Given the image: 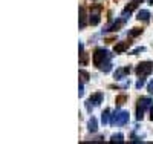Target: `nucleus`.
Returning <instances> with one entry per match:
<instances>
[{
  "mask_svg": "<svg viewBox=\"0 0 153 144\" xmlns=\"http://www.w3.org/2000/svg\"><path fill=\"white\" fill-rule=\"evenodd\" d=\"M112 124H118V126H124L129 123V112L126 111H116L110 118Z\"/></svg>",
  "mask_w": 153,
  "mask_h": 144,
  "instance_id": "obj_1",
  "label": "nucleus"
},
{
  "mask_svg": "<svg viewBox=\"0 0 153 144\" xmlns=\"http://www.w3.org/2000/svg\"><path fill=\"white\" fill-rule=\"evenodd\" d=\"M110 58V54L106 51V49H97L95 52H94V65L95 66H101L103 63H106Z\"/></svg>",
  "mask_w": 153,
  "mask_h": 144,
  "instance_id": "obj_2",
  "label": "nucleus"
},
{
  "mask_svg": "<svg viewBox=\"0 0 153 144\" xmlns=\"http://www.w3.org/2000/svg\"><path fill=\"white\" fill-rule=\"evenodd\" d=\"M152 106V100L150 98H139L138 101V106H136V120L141 121L142 116H144V111L147 107Z\"/></svg>",
  "mask_w": 153,
  "mask_h": 144,
  "instance_id": "obj_3",
  "label": "nucleus"
},
{
  "mask_svg": "<svg viewBox=\"0 0 153 144\" xmlns=\"http://www.w3.org/2000/svg\"><path fill=\"white\" fill-rule=\"evenodd\" d=\"M153 71V63H150V61H144V63H139L138 67L135 69L136 75L138 77H147V75H150Z\"/></svg>",
  "mask_w": 153,
  "mask_h": 144,
  "instance_id": "obj_4",
  "label": "nucleus"
},
{
  "mask_svg": "<svg viewBox=\"0 0 153 144\" xmlns=\"http://www.w3.org/2000/svg\"><path fill=\"white\" fill-rule=\"evenodd\" d=\"M101 101H103V95H101V94H95V95H92V97H90L87 101H86V109H87L89 112H92L94 106H98Z\"/></svg>",
  "mask_w": 153,
  "mask_h": 144,
  "instance_id": "obj_5",
  "label": "nucleus"
},
{
  "mask_svg": "<svg viewBox=\"0 0 153 144\" xmlns=\"http://www.w3.org/2000/svg\"><path fill=\"white\" fill-rule=\"evenodd\" d=\"M99 20H101V18H99V6H97L95 11L92 12L90 17H89V23H90L92 26H97V25L99 23Z\"/></svg>",
  "mask_w": 153,
  "mask_h": 144,
  "instance_id": "obj_6",
  "label": "nucleus"
},
{
  "mask_svg": "<svg viewBox=\"0 0 153 144\" xmlns=\"http://www.w3.org/2000/svg\"><path fill=\"white\" fill-rule=\"evenodd\" d=\"M129 43H130V42L116 43L115 48H114V52H115V54H121V52H124V51H127V49H129Z\"/></svg>",
  "mask_w": 153,
  "mask_h": 144,
  "instance_id": "obj_7",
  "label": "nucleus"
},
{
  "mask_svg": "<svg viewBox=\"0 0 153 144\" xmlns=\"http://www.w3.org/2000/svg\"><path fill=\"white\" fill-rule=\"evenodd\" d=\"M87 129H89V132H97L98 130V121H97V118H92L89 120V123H87Z\"/></svg>",
  "mask_w": 153,
  "mask_h": 144,
  "instance_id": "obj_8",
  "label": "nucleus"
},
{
  "mask_svg": "<svg viewBox=\"0 0 153 144\" xmlns=\"http://www.w3.org/2000/svg\"><path fill=\"white\" fill-rule=\"evenodd\" d=\"M136 18H138V20H142V22H147V20L150 18V12H149L147 9H141V11L138 12Z\"/></svg>",
  "mask_w": 153,
  "mask_h": 144,
  "instance_id": "obj_9",
  "label": "nucleus"
},
{
  "mask_svg": "<svg viewBox=\"0 0 153 144\" xmlns=\"http://www.w3.org/2000/svg\"><path fill=\"white\" fill-rule=\"evenodd\" d=\"M87 25V22H86V9L83 8H80V28H84V26Z\"/></svg>",
  "mask_w": 153,
  "mask_h": 144,
  "instance_id": "obj_10",
  "label": "nucleus"
},
{
  "mask_svg": "<svg viewBox=\"0 0 153 144\" xmlns=\"http://www.w3.org/2000/svg\"><path fill=\"white\" fill-rule=\"evenodd\" d=\"M110 118H112L110 111H109V109H106V111L101 113V121H103V124H107V123H110Z\"/></svg>",
  "mask_w": 153,
  "mask_h": 144,
  "instance_id": "obj_11",
  "label": "nucleus"
},
{
  "mask_svg": "<svg viewBox=\"0 0 153 144\" xmlns=\"http://www.w3.org/2000/svg\"><path fill=\"white\" fill-rule=\"evenodd\" d=\"M136 6H138V3L135 2V0H133V2H130L127 6H126V8H124V14H127V12H129V14H130V12L132 11H133L135 8H136Z\"/></svg>",
  "mask_w": 153,
  "mask_h": 144,
  "instance_id": "obj_12",
  "label": "nucleus"
},
{
  "mask_svg": "<svg viewBox=\"0 0 153 144\" xmlns=\"http://www.w3.org/2000/svg\"><path fill=\"white\" fill-rule=\"evenodd\" d=\"M121 25H123V20H118V22H115L114 25L109 26V28L104 29V31H118L119 28H121ZM104 31H103V32H104Z\"/></svg>",
  "mask_w": 153,
  "mask_h": 144,
  "instance_id": "obj_13",
  "label": "nucleus"
},
{
  "mask_svg": "<svg viewBox=\"0 0 153 144\" xmlns=\"http://www.w3.org/2000/svg\"><path fill=\"white\" fill-rule=\"evenodd\" d=\"M110 141H112V143H123V141H124V136H123V133H116V135H112Z\"/></svg>",
  "mask_w": 153,
  "mask_h": 144,
  "instance_id": "obj_14",
  "label": "nucleus"
},
{
  "mask_svg": "<svg viewBox=\"0 0 153 144\" xmlns=\"http://www.w3.org/2000/svg\"><path fill=\"white\" fill-rule=\"evenodd\" d=\"M99 69H101L103 72H110L112 71V63H110V61H107V63H103L101 66H99Z\"/></svg>",
  "mask_w": 153,
  "mask_h": 144,
  "instance_id": "obj_15",
  "label": "nucleus"
},
{
  "mask_svg": "<svg viewBox=\"0 0 153 144\" xmlns=\"http://www.w3.org/2000/svg\"><path fill=\"white\" fill-rule=\"evenodd\" d=\"M141 32H142V29H141V28H133V29H132V31L129 32V35H130V37H136V35H139Z\"/></svg>",
  "mask_w": 153,
  "mask_h": 144,
  "instance_id": "obj_16",
  "label": "nucleus"
},
{
  "mask_svg": "<svg viewBox=\"0 0 153 144\" xmlns=\"http://www.w3.org/2000/svg\"><path fill=\"white\" fill-rule=\"evenodd\" d=\"M124 75H126V71H124V69H116V72H115V78H116V80H121Z\"/></svg>",
  "mask_w": 153,
  "mask_h": 144,
  "instance_id": "obj_17",
  "label": "nucleus"
},
{
  "mask_svg": "<svg viewBox=\"0 0 153 144\" xmlns=\"http://www.w3.org/2000/svg\"><path fill=\"white\" fill-rule=\"evenodd\" d=\"M144 84H145V80H144V77H141V78L136 81V84H135V86H136V89H141Z\"/></svg>",
  "mask_w": 153,
  "mask_h": 144,
  "instance_id": "obj_18",
  "label": "nucleus"
},
{
  "mask_svg": "<svg viewBox=\"0 0 153 144\" xmlns=\"http://www.w3.org/2000/svg\"><path fill=\"white\" fill-rule=\"evenodd\" d=\"M80 75H81V77H83V80H86V81H87V80L90 78V75H89V72H86L84 69H81V71H80Z\"/></svg>",
  "mask_w": 153,
  "mask_h": 144,
  "instance_id": "obj_19",
  "label": "nucleus"
},
{
  "mask_svg": "<svg viewBox=\"0 0 153 144\" xmlns=\"http://www.w3.org/2000/svg\"><path fill=\"white\" fill-rule=\"evenodd\" d=\"M126 101V95H121V97H116V104H123Z\"/></svg>",
  "mask_w": 153,
  "mask_h": 144,
  "instance_id": "obj_20",
  "label": "nucleus"
},
{
  "mask_svg": "<svg viewBox=\"0 0 153 144\" xmlns=\"http://www.w3.org/2000/svg\"><path fill=\"white\" fill-rule=\"evenodd\" d=\"M80 91H78V95H80V97H83V95H84V86H83V83H81V81H80Z\"/></svg>",
  "mask_w": 153,
  "mask_h": 144,
  "instance_id": "obj_21",
  "label": "nucleus"
},
{
  "mask_svg": "<svg viewBox=\"0 0 153 144\" xmlns=\"http://www.w3.org/2000/svg\"><path fill=\"white\" fill-rule=\"evenodd\" d=\"M147 91H149V94H153V81H150L147 84Z\"/></svg>",
  "mask_w": 153,
  "mask_h": 144,
  "instance_id": "obj_22",
  "label": "nucleus"
},
{
  "mask_svg": "<svg viewBox=\"0 0 153 144\" xmlns=\"http://www.w3.org/2000/svg\"><path fill=\"white\" fill-rule=\"evenodd\" d=\"M142 51H144V48H136V49H135L133 52H132V54L135 55V54H138V52H142Z\"/></svg>",
  "mask_w": 153,
  "mask_h": 144,
  "instance_id": "obj_23",
  "label": "nucleus"
},
{
  "mask_svg": "<svg viewBox=\"0 0 153 144\" xmlns=\"http://www.w3.org/2000/svg\"><path fill=\"white\" fill-rule=\"evenodd\" d=\"M150 120L153 121V106H150Z\"/></svg>",
  "mask_w": 153,
  "mask_h": 144,
  "instance_id": "obj_24",
  "label": "nucleus"
},
{
  "mask_svg": "<svg viewBox=\"0 0 153 144\" xmlns=\"http://www.w3.org/2000/svg\"><path fill=\"white\" fill-rule=\"evenodd\" d=\"M135 2H136V3L139 5V3H142V2H144V0H135Z\"/></svg>",
  "mask_w": 153,
  "mask_h": 144,
  "instance_id": "obj_25",
  "label": "nucleus"
},
{
  "mask_svg": "<svg viewBox=\"0 0 153 144\" xmlns=\"http://www.w3.org/2000/svg\"><path fill=\"white\" fill-rule=\"evenodd\" d=\"M149 3H150V5H153V0H149Z\"/></svg>",
  "mask_w": 153,
  "mask_h": 144,
  "instance_id": "obj_26",
  "label": "nucleus"
}]
</instances>
